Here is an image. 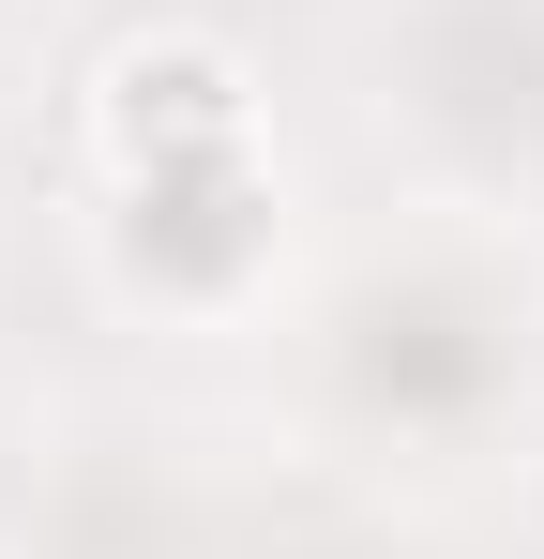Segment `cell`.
<instances>
[{
  "label": "cell",
  "mask_w": 544,
  "mask_h": 559,
  "mask_svg": "<svg viewBox=\"0 0 544 559\" xmlns=\"http://www.w3.org/2000/svg\"><path fill=\"white\" fill-rule=\"evenodd\" d=\"M91 136L121 152V182L181 167V152H243L258 136V61L227 31H197V15H152V31H121L91 61Z\"/></svg>",
  "instance_id": "cell-1"
},
{
  "label": "cell",
  "mask_w": 544,
  "mask_h": 559,
  "mask_svg": "<svg viewBox=\"0 0 544 559\" xmlns=\"http://www.w3.org/2000/svg\"><path fill=\"white\" fill-rule=\"evenodd\" d=\"M515 559H544V545H515Z\"/></svg>",
  "instance_id": "cell-2"
}]
</instances>
